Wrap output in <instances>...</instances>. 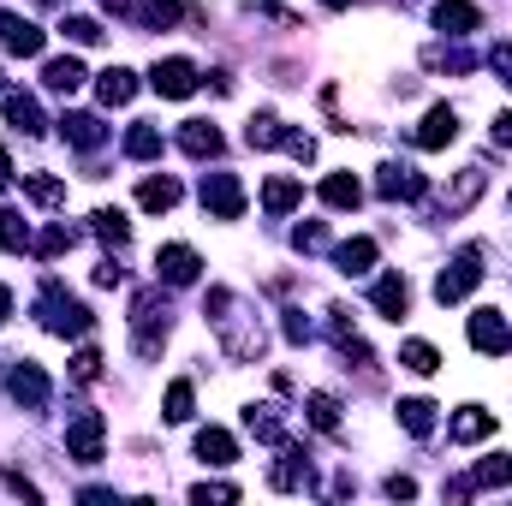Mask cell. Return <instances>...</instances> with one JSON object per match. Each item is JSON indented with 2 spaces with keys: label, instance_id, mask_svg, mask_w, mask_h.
Masks as SVG:
<instances>
[{
  "label": "cell",
  "instance_id": "6da1fadb",
  "mask_svg": "<svg viewBox=\"0 0 512 506\" xmlns=\"http://www.w3.org/2000/svg\"><path fill=\"white\" fill-rule=\"evenodd\" d=\"M203 316L215 322V334H221V346H227V358H239V364H256L262 358V328L245 322V310H239V298L227 292V286H215L209 298H203Z\"/></svg>",
  "mask_w": 512,
  "mask_h": 506
},
{
  "label": "cell",
  "instance_id": "7a4b0ae2",
  "mask_svg": "<svg viewBox=\"0 0 512 506\" xmlns=\"http://www.w3.org/2000/svg\"><path fill=\"white\" fill-rule=\"evenodd\" d=\"M167 322H173L167 298H161L155 286H149V292H137V298H131V352H137V358H161Z\"/></svg>",
  "mask_w": 512,
  "mask_h": 506
},
{
  "label": "cell",
  "instance_id": "3957f363",
  "mask_svg": "<svg viewBox=\"0 0 512 506\" xmlns=\"http://www.w3.org/2000/svg\"><path fill=\"white\" fill-rule=\"evenodd\" d=\"M42 328L48 334H60V340H84L90 334V310L72 298V292H60V280H42Z\"/></svg>",
  "mask_w": 512,
  "mask_h": 506
},
{
  "label": "cell",
  "instance_id": "277c9868",
  "mask_svg": "<svg viewBox=\"0 0 512 506\" xmlns=\"http://www.w3.org/2000/svg\"><path fill=\"white\" fill-rule=\"evenodd\" d=\"M477 280H483V251L471 245V251H459L441 274H435V298H441V304H459V298L477 292Z\"/></svg>",
  "mask_w": 512,
  "mask_h": 506
},
{
  "label": "cell",
  "instance_id": "5b68a950",
  "mask_svg": "<svg viewBox=\"0 0 512 506\" xmlns=\"http://www.w3.org/2000/svg\"><path fill=\"white\" fill-rule=\"evenodd\" d=\"M6 393L18 399V411H48V399H54V381L42 364H30V358H18L12 370H6Z\"/></svg>",
  "mask_w": 512,
  "mask_h": 506
},
{
  "label": "cell",
  "instance_id": "8992f818",
  "mask_svg": "<svg viewBox=\"0 0 512 506\" xmlns=\"http://www.w3.org/2000/svg\"><path fill=\"white\" fill-rule=\"evenodd\" d=\"M203 209L215 221H239L245 215V185L233 173H203Z\"/></svg>",
  "mask_w": 512,
  "mask_h": 506
},
{
  "label": "cell",
  "instance_id": "52a82bcc",
  "mask_svg": "<svg viewBox=\"0 0 512 506\" xmlns=\"http://www.w3.org/2000/svg\"><path fill=\"white\" fill-rule=\"evenodd\" d=\"M102 435H108L102 411H84V417L66 423V453H72L78 465H102Z\"/></svg>",
  "mask_w": 512,
  "mask_h": 506
},
{
  "label": "cell",
  "instance_id": "ba28073f",
  "mask_svg": "<svg viewBox=\"0 0 512 506\" xmlns=\"http://www.w3.org/2000/svg\"><path fill=\"white\" fill-rule=\"evenodd\" d=\"M149 84H155V96H167V102H185V96L197 90V66H191L185 54H167V60H155Z\"/></svg>",
  "mask_w": 512,
  "mask_h": 506
},
{
  "label": "cell",
  "instance_id": "9c48e42d",
  "mask_svg": "<svg viewBox=\"0 0 512 506\" xmlns=\"http://www.w3.org/2000/svg\"><path fill=\"white\" fill-rule=\"evenodd\" d=\"M483 185H489V173H483V167H459V173L441 185V215H465V209L483 197Z\"/></svg>",
  "mask_w": 512,
  "mask_h": 506
},
{
  "label": "cell",
  "instance_id": "30bf717a",
  "mask_svg": "<svg viewBox=\"0 0 512 506\" xmlns=\"http://www.w3.org/2000/svg\"><path fill=\"white\" fill-rule=\"evenodd\" d=\"M268 483H274L280 495H298V489H316V477H310V453H298V447H286V441H280V465L268 471Z\"/></svg>",
  "mask_w": 512,
  "mask_h": 506
},
{
  "label": "cell",
  "instance_id": "8fae6325",
  "mask_svg": "<svg viewBox=\"0 0 512 506\" xmlns=\"http://www.w3.org/2000/svg\"><path fill=\"white\" fill-rule=\"evenodd\" d=\"M0 48L18 54V60H36L42 54V30L30 18H18V12H0Z\"/></svg>",
  "mask_w": 512,
  "mask_h": 506
},
{
  "label": "cell",
  "instance_id": "7c38bea8",
  "mask_svg": "<svg viewBox=\"0 0 512 506\" xmlns=\"http://www.w3.org/2000/svg\"><path fill=\"white\" fill-rule=\"evenodd\" d=\"M155 268H161L167 286H191V280L203 274V256L191 251V245H161V251H155Z\"/></svg>",
  "mask_w": 512,
  "mask_h": 506
},
{
  "label": "cell",
  "instance_id": "4fadbf2b",
  "mask_svg": "<svg viewBox=\"0 0 512 506\" xmlns=\"http://www.w3.org/2000/svg\"><path fill=\"white\" fill-rule=\"evenodd\" d=\"M471 346H477V352H489V358H501V352L512 346L507 316H501V310H477V316H471Z\"/></svg>",
  "mask_w": 512,
  "mask_h": 506
},
{
  "label": "cell",
  "instance_id": "5bb4252c",
  "mask_svg": "<svg viewBox=\"0 0 512 506\" xmlns=\"http://www.w3.org/2000/svg\"><path fill=\"white\" fill-rule=\"evenodd\" d=\"M376 191H382L387 203H411V197H423V173L405 167V161H387L382 179H376Z\"/></svg>",
  "mask_w": 512,
  "mask_h": 506
},
{
  "label": "cell",
  "instance_id": "9a60e30c",
  "mask_svg": "<svg viewBox=\"0 0 512 506\" xmlns=\"http://www.w3.org/2000/svg\"><path fill=\"white\" fill-rule=\"evenodd\" d=\"M435 30L441 36H471V30H483V12L471 0H435Z\"/></svg>",
  "mask_w": 512,
  "mask_h": 506
},
{
  "label": "cell",
  "instance_id": "2e32d148",
  "mask_svg": "<svg viewBox=\"0 0 512 506\" xmlns=\"http://www.w3.org/2000/svg\"><path fill=\"white\" fill-rule=\"evenodd\" d=\"M453 137H459V114L441 102V108H429V114H423V126H417V149H447Z\"/></svg>",
  "mask_w": 512,
  "mask_h": 506
},
{
  "label": "cell",
  "instance_id": "e0dca14e",
  "mask_svg": "<svg viewBox=\"0 0 512 506\" xmlns=\"http://www.w3.org/2000/svg\"><path fill=\"white\" fill-rule=\"evenodd\" d=\"M370 304L382 310L387 322H399V316L411 310V286H405V274H382V280H376V292H370Z\"/></svg>",
  "mask_w": 512,
  "mask_h": 506
},
{
  "label": "cell",
  "instance_id": "ac0fdd59",
  "mask_svg": "<svg viewBox=\"0 0 512 506\" xmlns=\"http://www.w3.org/2000/svg\"><path fill=\"white\" fill-rule=\"evenodd\" d=\"M197 459H203V465H233V459H239V441L209 423V429H197Z\"/></svg>",
  "mask_w": 512,
  "mask_h": 506
},
{
  "label": "cell",
  "instance_id": "d6986e66",
  "mask_svg": "<svg viewBox=\"0 0 512 506\" xmlns=\"http://www.w3.org/2000/svg\"><path fill=\"white\" fill-rule=\"evenodd\" d=\"M60 137L78 143V149H102V143H108V126H102L96 114H66V120H60Z\"/></svg>",
  "mask_w": 512,
  "mask_h": 506
},
{
  "label": "cell",
  "instance_id": "ffe728a7",
  "mask_svg": "<svg viewBox=\"0 0 512 506\" xmlns=\"http://www.w3.org/2000/svg\"><path fill=\"white\" fill-rule=\"evenodd\" d=\"M6 120H12V131H24V137H36L42 131V108H36V96H24V90H6Z\"/></svg>",
  "mask_w": 512,
  "mask_h": 506
},
{
  "label": "cell",
  "instance_id": "44dd1931",
  "mask_svg": "<svg viewBox=\"0 0 512 506\" xmlns=\"http://www.w3.org/2000/svg\"><path fill=\"white\" fill-rule=\"evenodd\" d=\"M245 429H251L256 441H268V447L286 441V417H280V405H251V411H245Z\"/></svg>",
  "mask_w": 512,
  "mask_h": 506
},
{
  "label": "cell",
  "instance_id": "7402d4cb",
  "mask_svg": "<svg viewBox=\"0 0 512 506\" xmlns=\"http://www.w3.org/2000/svg\"><path fill=\"white\" fill-rule=\"evenodd\" d=\"M298 203H304V185H298V179L274 173V179L262 185V209H268V215H286V209H298Z\"/></svg>",
  "mask_w": 512,
  "mask_h": 506
},
{
  "label": "cell",
  "instance_id": "603a6c76",
  "mask_svg": "<svg viewBox=\"0 0 512 506\" xmlns=\"http://www.w3.org/2000/svg\"><path fill=\"white\" fill-rule=\"evenodd\" d=\"M96 96H102L108 108H126L131 96H137V78H131L126 66H108V72L96 78Z\"/></svg>",
  "mask_w": 512,
  "mask_h": 506
},
{
  "label": "cell",
  "instance_id": "cb8c5ba5",
  "mask_svg": "<svg viewBox=\"0 0 512 506\" xmlns=\"http://www.w3.org/2000/svg\"><path fill=\"white\" fill-rule=\"evenodd\" d=\"M179 149H185L191 161H203V155H221V131L209 126V120H191V126L179 131Z\"/></svg>",
  "mask_w": 512,
  "mask_h": 506
},
{
  "label": "cell",
  "instance_id": "d4e9b609",
  "mask_svg": "<svg viewBox=\"0 0 512 506\" xmlns=\"http://www.w3.org/2000/svg\"><path fill=\"white\" fill-rule=\"evenodd\" d=\"M42 84H48L54 96H72V90L84 84V66H78L72 54H60V60H48V66H42Z\"/></svg>",
  "mask_w": 512,
  "mask_h": 506
},
{
  "label": "cell",
  "instance_id": "484cf974",
  "mask_svg": "<svg viewBox=\"0 0 512 506\" xmlns=\"http://www.w3.org/2000/svg\"><path fill=\"white\" fill-rule=\"evenodd\" d=\"M483 435H495V417L483 411V405H459V417H453V441H483Z\"/></svg>",
  "mask_w": 512,
  "mask_h": 506
},
{
  "label": "cell",
  "instance_id": "4316f807",
  "mask_svg": "<svg viewBox=\"0 0 512 506\" xmlns=\"http://www.w3.org/2000/svg\"><path fill=\"white\" fill-rule=\"evenodd\" d=\"M24 197L42 203V209H60V203H66V179H54V173H24Z\"/></svg>",
  "mask_w": 512,
  "mask_h": 506
},
{
  "label": "cell",
  "instance_id": "83f0119b",
  "mask_svg": "<svg viewBox=\"0 0 512 506\" xmlns=\"http://www.w3.org/2000/svg\"><path fill=\"white\" fill-rule=\"evenodd\" d=\"M358 197H364V185H358L352 173H328V179H322V203H328V209H358Z\"/></svg>",
  "mask_w": 512,
  "mask_h": 506
},
{
  "label": "cell",
  "instance_id": "f1b7e54d",
  "mask_svg": "<svg viewBox=\"0 0 512 506\" xmlns=\"http://www.w3.org/2000/svg\"><path fill=\"white\" fill-rule=\"evenodd\" d=\"M131 18H137L143 30H167V24L185 18V6H179V0H143V6H131Z\"/></svg>",
  "mask_w": 512,
  "mask_h": 506
},
{
  "label": "cell",
  "instance_id": "f546056e",
  "mask_svg": "<svg viewBox=\"0 0 512 506\" xmlns=\"http://www.w3.org/2000/svg\"><path fill=\"white\" fill-rule=\"evenodd\" d=\"M334 262H340V274H370L376 268V239H346L334 251Z\"/></svg>",
  "mask_w": 512,
  "mask_h": 506
},
{
  "label": "cell",
  "instance_id": "4dcf8cb0",
  "mask_svg": "<svg viewBox=\"0 0 512 506\" xmlns=\"http://www.w3.org/2000/svg\"><path fill=\"white\" fill-rule=\"evenodd\" d=\"M137 203H143L149 215H161V209H173V203H179V179H167V173H161V179H143V191H137Z\"/></svg>",
  "mask_w": 512,
  "mask_h": 506
},
{
  "label": "cell",
  "instance_id": "1f68e13d",
  "mask_svg": "<svg viewBox=\"0 0 512 506\" xmlns=\"http://www.w3.org/2000/svg\"><path fill=\"white\" fill-rule=\"evenodd\" d=\"M399 364H405L411 376H435V370H441V352H435L429 340H405V346H399Z\"/></svg>",
  "mask_w": 512,
  "mask_h": 506
},
{
  "label": "cell",
  "instance_id": "d6a6232c",
  "mask_svg": "<svg viewBox=\"0 0 512 506\" xmlns=\"http://www.w3.org/2000/svg\"><path fill=\"white\" fill-rule=\"evenodd\" d=\"M393 411H399V423H405L411 435H435V405H429V399H399Z\"/></svg>",
  "mask_w": 512,
  "mask_h": 506
},
{
  "label": "cell",
  "instance_id": "836d02e7",
  "mask_svg": "<svg viewBox=\"0 0 512 506\" xmlns=\"http://www.w3.org/2000/svg\"><path fill=\"white\" fill-rule=\"evenodd\" d=\"M304 411H310V423H316L322 435H334V429H340V399H334V393H310V399H304Z\"/></svg>",
  "mask_w": 512,
  "mask_h": 506
},
{
  "label": "cell",
  "instance_id": "e575fe53",
  "mask_svg": "<svg viewBox=\"0 0 512 506\" xmlns=\"http://www.w3.org/2000/svg\"><path fill=\"white\" fill-rule=\"evenodd\" d=\"M0 251H30V221L18 209H0Z\"/></svg>",
  "mask_w": 512,
  "mask_h": 506
},
{
  "label": "cell",
  "instance_id": "d590c367",
  "mask_svg": "<svg viewBox=\"0 0 512 506\" xmlns=\"http://www.w3.org/2000/svg\"><path fill=\"white\" fill-rule=\"evenodd\" d=\"M126 155L131 161H155V155H161V126H131L126 131Z\"/></svg>",
  "mask_w": 512,
  "mask_h": 506
},
{
  "label": "cell",
  "instance_id": "8d00e7d4",
  "mask_svg": "<svg viewBox=\"0 0 512 506\" xmlns=\"http://www.w3.org/2000/svg\"><path fill=\"white\" fill-rule=\"evenodd\" d=\"M477 489H512V453H495L477 465Z\"/></svg>",
  "mask_w": 512,
  "mask_h": 506
},
{
  "label": "cell",
  "instance_id": "74e56055",
  "mask_svg": "<svg viewBox=\"0 0 512 506\" xmlns=\"http://www.w3.org/2000/svg\"><path fill=\"white\" fill-rule=\"evenodd\" d=\"M96 233H102L108 245H126V239H131V221L120 215V209H96Z\"/></svg>",
  "mask_w": 512,
  "mask_h": 506
},
{
  "label": "cell",
  "instance_id": "f35d334b",
  "mask_svg": "<svg viewBox=\"0 0 512 506\" xmlns=\"http://www.w3.org/2000/svg\"><path fill=\"white\" fill-rule=\"evenodd\" d=\"M245 143H251V149H274V143H280V120H274V114H256L251 126H245Z\"/></svg>",
  "mask_w": 512,
  "mask_h": 506
},
{
  "label": "cell",
  "instance_id": "ab89813d",
  "mask_svg": "<svg viewBox=\"0 0 512 506\" xmlns=\"http://www.w3.org/2000/svg\"><path fill=\"white\" fill-rule=\"evenodd\" d=\"M191 399H197V393H191V381H173V387H167V411H161V417H167V423H185V417H191Z\"/></svg>",
  "mask_w": 512,
  "mask_h": 506
},
{
  "label": "cell",
  "instance_id": "60d3db41",
  "mask_svg": "<svg viewBox=\"0 0 512 506\" xmlns=\"http://www.w3.org/2000/svg\"><path fill=\"white\" fill-rule=\"evenodd\" d=\"M78 245V233L72 227H48L42 239H36V256H60V251H72Z\"/></svg>",
  "mask_w": 512,
  "mask_h": 506
},
{
  "label": "cell",
  "instance_id": "b9f144b4",
  "mask_svg": "<svg viewBox=\"0 0 512 506\" xmlns=\"http://www.w3.org/2000/svg\"><path fill=\"white\" fill-rule=\"evenodd\" d=\"M280 149H286L292 161H316V137H310V131H280Z\"/></svg>",
  "mask_w": 512,
  "mask_h": 506
},
{
  "label": "cell",
  "instance_id": "7bdbcfd3",
  "mask_svg": "<svg viewBox=\"0 0 512 506\" xmlns=\"http://www.w3.org/2000/svg\"><path fill=\"white\" fill-rule=\"evenodd\" d=\"M60 30H66L72 42H84V48H90V42H102V24H96V18H66Z\"/></svg>",
  "mask_w": 512,
  "mask_h": 506
},
{
  "label": "cell",
  "instance_id": "ee69618b",
  "mask_svg": "<svg viewBox=\"0 0 512 506\" xmlns=\"http://www.w3.org/2000/svg\"><path fill=\"white\" fill-rule=\"evenodd\" d=\"M191 501H197V506H209V501H239V489H233V483H197V489H191Z\"/></svg>",
  "mask_w": 512,
  "mask_h": 506
},
{
  "label": "cell",
  "instance_id": "f6af8a7d",
  "mask_svg": "<svg viewBox=\"0 0 512 506\" xmlns=\"http://www.w3.org/2000/svg\"><path fill=\"white\" fill-rule=\"evenodd\" d=\"M72 376H78V381H96V376H102V352H96V346H84V352L72 358Z\"/></svg>",
  "mask_w": 512,
  "mask_h": 506
},
{
  "label": "cell",
  "instance_id": "bcb514c9",
  "mask_svg": "<svg viewBox=\"0 0 512 506\" xmlns=\"http://www.w3.org/2000/svg\"><path fill=\"white\" fill-rule=\"evenodd\" d=\"M292 245H298V251H322V245H328V227H322V221H310V227H298V233H292Z\"/></svg>",
  "mask_w": 512,
  "mask_h": 506
},
{
  "label": "cell",
  "instance_id": "7dc6e473",
  "mask_svg": "<svg viewBox=\"0 0 512 506\" xmlns=\"http://www.w3.org/2000/svg\"><path fill=\"white\" fill-rule=\"evenodd\" d=\"M489 66L501 72V84L512 90V42H495V48H489Z\"/></svg>",
  "mask_w": 512,
  "mask_h": 506
},
{
  "label": "cell",
  "instance_id": "c3c4849f",
  "mask_svg": "<svg viewBox=\"0 0 512 506\" xmlns=\"http://www.w3.org/2000/svg\"><path fill=\"white\" fill-rule=\"evenodd\" d=\"M0 477H6V489H12V495H24V501H42V489H36L30 477H18V471H0Z\"/></svg>",
  "mask_w": 512,
  "mask_h": 506
},
{
  "label": "cell",
  "instance_id": "681fc988",
  "mask_svg": "<svg viewBox=\"0 0 512 506\" xmlns=\"http://www.w3.org/2000/svg\"><path fill=\"white\" fill-rule=\"evenodd\" d=\"M286 340H298V346H310V322H304L298 310H286Z\"/></svg>",
  "mask_w": 512,
  "mask_h": 506
},
{
  "label": "cell",
  "instance_id": "f907efd6",
  "mask_svg": "<svg viewBox=\"0 0 512 506\" xmlns=\"http://www.w3.org/2000/svg\"><path fill=\"white\" fill-rule=\"evenodd\" d=\"M382 489H387V495H393V501H411V495H417V483H411V477H399V471L387 477Z\"/></svg>",
  "mask_w": 512,
  "mask_h": 506
},
{
  "label": "cell",
  "instance_id": "816d5d0a",
  "mask_svg": "<svg viewBox=\"0 0 512 506\" xmlns=\"http://www.w3.org/2000/svg\"><path fill=\"white\" fill-rule=\"evenodd\" d=\"M120 280H126V268H120V262H102V268H96V286H120Z\"/></svg>",
  "mask_w": 512,
  "mask_h": 506
},
{
  "label": "cell",
  "instance_id": "f5cc1de1",
  "mask_svg": "<svg viewBox=\"0 0 512 506\" xmlns=\"http://www.w3.org/2000/svg\"><path fill=\"white\" fill-rule=\"evenodd\" d=\"M495 143H507V149H512V108L495 120Z\"/></svg>",
  "mask_w": 512,
  "mask_h": 506
},
{
  "label": "cell",
  "instance_id": "db71d44e",
  "mask_svg": "<svg viewBox=\"0 0 512 506\" xmlns=\"http://www.w3.org/2000/svg\"><path fill=\"white\" fill-rule=\"evenodd\" d=\"M6 310H12V286H0V322H6Z\"/></svg>",
  "mask_w": 512,
  "mask_h": 506
},
{
  "label": "cell",
  "instance_id": "11a10c76",
  "mask_svg": "<svg viewBox=\"0 0 512 506\" xmlns=\"http://www.w3.org/2000/svg\"><path fill=\"white\" fill-rule=\"evenodd\" d=\"M6 179H12V161H6V149H0V185H6Z\"/></svg>",
  "mask_w": 512,
  "mask_h": 506
},
{
  "label": "cell",
  "instance_id": "9f6ffc18",
  "mask_svg": "<svg viewBox=\"0 0 512 506\" xmlns=\"http://www.w3.org/2000/svg\"><path fill=\"white\" fill-rule=\"evenodd\" d=\"M322 6H328V12H340V6H352V0H322Z\"/></svg>",
  "mask_w": 512,
  "mask_h": 506
}]
</instances>
